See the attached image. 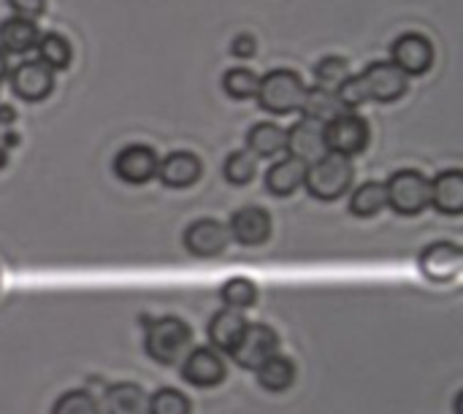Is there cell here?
<instances>
[{"label": "cell", "instance_id": "28", "mask_svg": "<svg viewBox=\"0 0 463 414\" xmlns=\"http://www.w3.org/2000/svg\"><path fill=\"white\" fill-rule=\"evenodd\" d=\"M258 81H260V76H258L255 71H250V68H244V65H236V68L225 71V76H222V89H225L233 100H250V98L258 95Z\"/></svg>", "mask_w": 463, "mask_h": 414}, {"label": "cell", "instance_id": "24", "mask_svg": "<svg viewBox=\"0 0 463 414\" xmlns=\"http://www.w3.org/2000/svg\"><path fill=\"white\" fill-rule=\"evenodd\" d=\"M388 209L385 184L383 182H364L350 195V214L358 220H372Z\"/></svg>", "mask_w": 463, "mask_h": 414}, {"label": "cell", "instance_id": "20", "mask_svg": "<svg viewBox=\"0 0 463 414\" xmlns=\"http://www.w3.org/2000/svg\"><path fill=\"white\" fill-rule=\"evenodd\" d=\"M38 24L24 16H5L0 22V52L3 54H27L38 43Z\"/></svg>", "mask_w": 463, "mask_h": 414}, {"label": "cell", "instance_id": "7", "mask_svg": "<svg viewBox=\"0 0 463 414\" xmlns=\"http://www.w3.org/2000/svg\"><path fill=\"white\" fill-rule=\"evenodd\" d=\"M418 268L423 279L434 285H450L461 277L463 249L456 241H431L418 255Z\"/></svg>", "mask_w": 463, "mask_h": 414}, {"label": "cell", "instance_id": "17", "mask_svg": "<svg viewBox=\"0 0 463 414\" xmlns=\"http://www.w3.org/2000/svg\"><path fill=\"white\" fill-rule=\"evenodd\" d=\"M431 182V206L445 214V217H458L463 214V171L461 168H448L437 174Z\"/></svg>", "mask_w": 463, "mask_h": 414}, {"label": "cell", "instance_id": "25", "mask_svg": "<svg viewBox=\"0 0 463 414\" xmlns=\"http://www.w3.org/2000/svg\"><path fill=\"white\" fill-rule=\"evenodd\" d=\"M258 385L269 393H285L293 382H296V363L285 355H274L269 358L258 372Z\"/></svg>", "mask_w": 463, "mask_h": 414}, {"label": "cell", "instance_id": "13", "mask_svg": "<svg viewBox=\"0 0 463 414\" xmlns=\"http://www.w3.org/2000/svg\"><path fill=\"white\" fill-rule=\"evenodd\" d=\"M182 366V380L193 388H217L225 380V358L212 347H193Z\"/></svg>", "mask_w": 463, "mask_h": 414}, {"label": "cell", "instance_id": "3", "mask_svg": "<svg viewBox=\"0 0 463 414\" xmlns=\"http://www.w3.org/2000/svg\"><path fill=\"white\" fill-rule=\"evenodd\" d=\"M304 92H307V84L298 71L274 68L266 76H260L255 100L263 111H269L274 117H288L301 108Z\"/></svg>", "mask_w": 463, "mask_h": 414}, {"label": "cell", "instance_id": "34", "mask_svg": "<svg viewBox=\"0 0 463 414\" xmlns=\"http://www.w3.org/2000/svg\"><path fill=\"white\" fill-rule=\"evenodd\" d=\"M8 8L14 11V16H24V19H33L41 16L46 11V0H5Z\"/></svg>", "mask_w": 463, "mask_h": 414}, {"label": "cell", "instance_id": "8", "mask_svg": "<svg viewBox=\"0 0 463 414\" xmlns=\"http://www.w3.org/2000/svg\"><path fill=\"white\" fill-rule=\"evenodd\" d=\"M11 92L24 103H41L54 89V71H49L38 60H22L14 71H8Z\"/></svg>", "mask_w": 463, "mask_h": 414}, {"label": "cell", "instance_id": "36", "mask_svg": "<svg viewBox=\"0 0 463 414\" xmlns=\"http://www.w3.org/2000/svg\"><path fill=\"white\" fill-rule=\"evenodd\" d=\"M16 122V108L14 106H8V103H0V127H11Z\"/></svg>", "mask_w": 463, "mask_h": 414}, {"label": "cell", "instance_id": "39", "mask_svg": "<svg viewBox=\"0 0 463 414\" xmlns=\"http://www.w3.org/2000/svg\"><path fill=\"white\" fill-rule=\"evenodd\" d=\"M5 163H8V152L0 146V168H5Z\"/></svg>", "mask_w": 463, "mask_h": 414}, {"label": "cell", "instance_id": "38", "mask_svg": "<svg viewBox=\"0 0 463 414\" xmlns=\"http://www.w3.org/2000/svg\"><path fill=\"white\" fill-rule=\"evenodd\" d=\"M8 79V54H3L0 52V84Z\"/></svg>", "mask_w": 463, "mask_h": 414}, {"label": "cell", "instance_id": "1", "mask_svg": "<svg viewBox=\"0 0 463 414\" xmlns=\"http://www.w3.org/2000/svg\"><path fill=\"white\" fill-rule=\"evenodd\" d=\"M144 350L160 366H179L193 350V328L174 315L144 320Z\"/></svg>", "mask_w": 463, "mask_h": 414}, {"label": "cell", "instance_id": "15", "mask_svg": "<svg viewBox=\"0 0 463 414\" xmlns=\"http://www.w3.org/2000/svg\"><path fill=\"white\" fill-rule=\"evenodd\" d=\"M228 236L241 247H260L271 236V214L260 206H244L231 214Z\"/></svg>", "mask_w": 463, "mask_h": 414}, {"label": "cell", "instance_id": "9", "mask_svg": "<svg viewBox=\"0 0 463 414\" xmlns=\"http://www.w3.org/2000/svg\"><path fill=\"white\" fill-rule=\"evenodd\" d=\"M391 62L407 76H423L434 65V46L420 33H402L391 43Z\"/></svg>", "mask_w": 463, "mask_h": 414}, {"label": "cell", "instance_id": "14", "mask_svg": "<svg viewBox=\"0 0 463 414\" xmlns=\"http://www.w3.org/2000/svg\"><path fill=\"white\" fill-rule=\"evenodd\" d=\"M285 152L301 163H315L320 160L328 149H326V125L309 122V119H298L296 125H290V130H285Z\"/></svg>", "mask_w": 463, "mask_h": 414}, {"label": "cell", "instance_id": "4", "mask_svg": "<svg viewBox=\"0 0 463 414\" xmlns=\"http://www.w3.org/2000/svg\"><path fill=\"white\" fill-rule=\"evenodd\" d=\"M383 184L388 209H393L399 217H418L431 206V182L418 168H399Z\"/></svg>", "mask_w": 463, "mask_h": 414}, {"label": "cell", "instance_id": "5", "mask_svg": "<svg viewBox=\"0 0 463 414\" xmlns=\"http://www.w3.org/2000/svg\"><path fill=\"white\" fill-rule=\"evenodd\" d=\"M231 361L244 372H258L269 358L279 355V336L266 323H247L239 344L228 353Z\"/></svg>", "mask_w": 463, "mask_h": 414}, {"label": "cell", "instance_id": "30", "mask_svg": "<svg viewBox=\"0 0 463 414\" xmlns=\"http://www.w3.org/2000/svg\"><path fill=\"white\" fill-rule=\"evenodd\" d=\"M146 414H190V399L176 388H160L146 396Z\"/></svg>", "mask_w": 463, "mask_h": 414}, {"label": "cell", "instance_id": "31", "mask_svg": "<svg viewBox=\"0 0 463 414\" xmlns=\"http://www.w3.org/2000/svg\"><path fill=\"white\" fill-rule=\"evenodd\" d=\"M350 76V62L345 57L328 54L315 65V87L323 89H336L345 79Z\"/></svg>", "mask_w": 463, "mask_h": 414}, {"label": "cell", "instance_id": "16", "mask_svg": "<svg viewBox=\"0 0 463 414\" xmlns=\"http://www.w3.org/2000/svg\"><path fill=\"white\" fill-rule=\"evenodd\" d=\"M201 174H203L201 157L193 155V152L179 149V152L165 155V157L157 163V176H155V179H160V182H163L165 187H171V190H187V187H193V184L201 179Z\"/></svg>", "mask_w": 463, "mask_h": 414}, {"label": "cell", "instance_id": "2", "mask_svg": "<svg viewBox=\"0 0 463 414\" xmlns=\"http://www.w3.org/2000/svg\"><path fill=\"white\" fill-rule=\"evenodd\" d=\"M353 182H355L353 160L334 155V152H326L320 160L307 165L304 187L315 201L331 203V201H339L342 195H347L353 190Z\"/></svg>", "mask_w": 463, "mask_h": 414}, {"label": "cell", "instance_id": "29", "mask_svg": "<svg viewBox=\"0 0 463 414\" xmlns=\"http://www.w3.org/2000/svg\"><path fill=\"white\" fill-rule=\"evenodd\" d=\"M258 171V160L247 152V149H236L225 157L222 163V176L225 182H231L233 187H244L255 179Z\"/></svg>", "mask_w": 463, "mask_h": 414}, {"label": "cell", "instance_id": "32", "mask_svg": "<svg viewBox=\"0 0 463 414\" xmlns=\"http://www.w3.org/2000/svg\"><path fill=\"white\" fill-rule=\"evenodd\" d=\"M334 92H336L342 111H358L364 103H369V89H366V81L361 73H350Z\"/></svg>", "mask_w": 463, "mask_h": 414}, {"label": "cell", "instance_id": "23", "mask_svg": "<svg viewBox=\"0 0 463 414\" xmlns=\"http://www.w3.org/2000/svg\"><path fill=\"white\" fill-rule=\"evenodd\" d=\"M304 119L309 122H317V125H328L334 117L342 114V106L336 100V92L334 89H323V87H307L304 92V100H301V108Z\"/></svg>", "mask_w": 463, "mask_h": 414}, {"label": "cell", "instance_id": "18", "mask_svg": "<svg viewBox=\"0 0 463 414\" xmlns=\"http://www.w3.org/2000/svg\"><path fill=\"white\" fill-rule=\"evenodd\" d=\"M244 328H247V320L241 317V312L225 309V306H222V309H217V312L212 315L209 325H206L209 347H212V350H217L220 355H222V353L228 355V353L239 344V339H241Z\"/></svg>", "mask_w": 463, "mask_h": 414}, {"label": "cell", "instance_id": "21", "mask_svg": "<svg viewBox=\"0 0 463 414\" xmlns=\"http://www.w3.org/2000/svg\"><path fill=\"white\" fill-rule=\"evenodd\" d=\"M247 152L255 160H271L285 152V127L277 122H255L247 130Z\"/></svg>", "mask_w": 463, "mask_h": 414}, {"label": "cell", "instance_id": "12", "mask_svg": "<svg viewBox=\"0 0 463 414\" xmlns=\"http://www.w3.org/2000/svg\"><path fill=\"white\" fill-rule=\"evenodd\" d=\"M361 76L366 81L369 100H377V103H396L407 92V87H410V76L402 73L391 60L369 62Z\"/></svg>", "mask_w": 463, "mask_h": 414}, {"label": "cell", "instance_id": "33", "mask_svg": "<svg viewBox=\"0 0 463 414\" xmlns=\"http://www.w3.org/2000/svg\"><path fill=\"white\" fill-rule=\"evenodd\" d=\"M49 414H100V404L87 390H65Z\"/></svg>", "mask_w": 463, "mask_h": 414}, {"label": "cell", "instance_id": "11", "mask_svg": "<svg viewBox=\"0 0 463 414\" xmlns=\"http://www.w3.org/2000/svg\"><path fill=\"white\" fill-rule=\"evenodd\" d=\"M157 163H160V157L155 155L152 146L128 144L117 152L111 168H114L117 179H122L125 184H146L157 176Z\"/></svg>", "mask_w": 463, "mask_h": 414}, {"label": "cell", "instance_id": "26", "mask_svg": "<svg viewBox=\"0 0 463 414\" xmlns=\"http://www.w3.org/2000/svg\"><path fill=\"white\" fill-rule=\"evenodd\" d=\"M35 52H38V62H43L49 71H65L73 60V49H71L68 38L60 33H52V30L38 35Z\"/></svg>", "mask_w": 463, "mask_h": 414}, {"label": "cell", "instance_id": "37", "mask_svg": "<svg viewBox=\"0 0 463 414\" xmlns=\"http://www.w3.org/2000/svg\"><path fill=\"white\" fill-rule=\"evenodd\" d=\"M0 146H3L5 152H8V149H14V146H19V133L8 127V130L0 136Z\"/></svg>", "mask_w": 463, "mask_h": 414}, {"label": "cell", "instance_id": "35", "mask_svg": "<svg viewBox=\"0 0 463 414\" xmlns=\"http://www.w3.org/2000/svg\"><path fill=\"white\" fill-rule=\"evenodd\" d=\"M255 52H258V43H255V38L250 33H239L231 41V54L236 60H250V57H255Z\"/></svg>", "mask_w": 463, "mask_h": 414}, {"label": "cell", "instance_id": "22", "mask_svg": "<svg viewBox=\"0 0 463 414\" xmlns=\"http://www.w3.org/2000/svg\"><path fill=\"white\" fill-rule=\"evenodd\" d=\"M103 414H146V393L136 382H117L100 401Z\"/></svg>", "mask_w": 463, "mask_h": 414}, {"label": "cell", "instance_id": "10", "mask_svg": "<svg viewBox=\"0 0 463 414\" xmlns=\"http://www.w3.org/2000/svg\"><path fill=\"white\" fill-rule=\"evenodd\" d=\"M182 241H184V249L193 258H220L228 249L231 236H228V228L220 220L201 217V220H193L184 228Z\"/></svg>", "mask_w": 463, "mask_h": 414}, {"label": "cell", "instance_id": "6", "mask_svg": "<svg viewBox=\"0 0 463 414\" xmlns=\"http://www.w3.org/2000/svg\"><path fill=\"white\" fill-rule=\"evenodd\" d=\"M372 127L358 111H342L326 125V149L342 157H355L369 146Z\"/></svg>", "mask_w": 463, "mask_h": 414}, {"label": "cell", "instance_id": "19", "mask_svg": "<svg viewBox=\"0 0 463 414\" xmlns=\"http://www.w3.org/2000/svg\"><path fill=\"white\" fill-rule=\"evenodd\" d=\"M304 179H307V163L296 160V157H279L274 160V165L266 171V190L277 198H290L293 193H298L304 187Z\"/></svg>", "mask_w": 463, "mask_h": 414}, {"label": "cell", "instance_id": "27", "mask_svg": "<svg viewBox=\"0 0 463 414\" xmlns=\"http://www.w3.org/2000/svg\"><path fill=\"white\" fill-rule=\"evenodd\" d=\"M220 298H222L225 309H233V312L250 309L258 301V285L247 277H233L220 287Z\"/></svg>", "mask_w": 463, "mask_h": 414}]
</instances>
